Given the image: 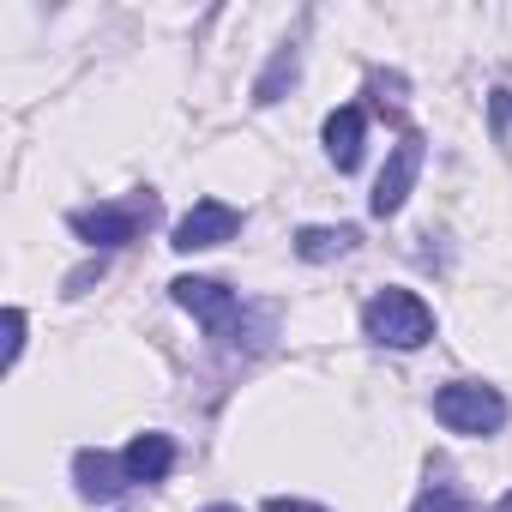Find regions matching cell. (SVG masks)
I'll return each instance as SVG.
<instances>
[{
  "label": "cell",
  "mask_w": 512,
  "mask_h": 512,
  "mask_svg": "<svg viewBox=\"0 0 512 512\" xmlns=\"http://www.w3.org/2000/svg\"><path fill=\"white\" fill-rule=\"evenodd\" d=\"M296 79H302V49H278L272 67L260 73V85H253V103H278Z\"/></svg>",
  "instance_id": "11"
},
{
  "label": "cell",
  "mask_w": 512,
  "mask_h": 512,
  "mask_svg": "<svg viewBox=\"0 0 512 512\" xmlns=\"http://www.w3.org/2000/svg\"><path fill=\"white\" fill-rule=\"evenodd\" d=\"M73 476H79V494H91V500H115L133 476H127V464H115L109 452H79L73 458Z\"/></svg>",
  "instance_id": "7"
},
{
  "label": "cell",
  "mask_w": 512,
  "mask_h": 512,
  "mask_svg": "<svg viewBox=\"0 0 512 512\" xmlns=\"http://www.w3.org/2000/svg\"><path fill=\"white\" fill-rule=\"evenodd\" d=\"M362 127H368L362 109H338V115L326 121V151H332V163H338L344 175L362 163Z\"/></svg>",
  "instance_id": "9"
},
{
  "label": "cell",
  "mask_w": 512,
  "mask_h": 512,
  "mask_svg": "<svg viewBox=\"0 0 512 512\" xmlns=\"http://www.w3.org/2000/svg\"><path fill=\"white\" fill-rule=\"evenodd\" d=\"M362 326L374 344H392V350H422L434 338V314L422 308V296L410 290H380L368 308H362Z\"/></svg>",
  "instance_id": "1"
},
{
  "label": "cell",
  "mask_w": 512,
  "mask_h": 512,
  "mask_svg": "<svg viewBox=\"0 0 512 512\" xmlns=\"http://www.w3.org/2000/svg\"><path fill=\"white\" fill-rule=\"evenodd\" d=\"M416 512H464V506H458V494H452V488H428V494L416 500Z\"/></svg>",
  "instance_id": "16"
},
{
  "label": "cell",
  "mask_w": 512,
  "mask_h": 512,
  "mask_svg": "<svg viewBox=\"0 0 512 512\" xmlns=\"http://www.w3.org/2000/svg\"><path fill=\"white\" fill-rule=\"evenodd\" d=\"M266 512H326V506H308V500H290V494H272Z\"/></svg>",
  "instance_id": "17"
},
{
  "label": "cell",
  "mask_w": 512,
  "mask_h": 512,
  "mask_svg": "<svg viewBox=\"0 0 512 512\" xmlns=\"http://www.w3.org/2000/svg\"><path fill=\"white\" fill-rule=\"evenodd\" d=\"M374 109L380 121H404V73H374Z\"/></svg>",
  "instance_id": "12"
},
{
  "label": "cell",
  "mask_w": 512,
  "mask_h": 512,
  "mask_svg": "<svg viewBox=\"0 0 512 512\" xmlns=\"http://www.w3.org/2000/svg\"><path fill=\"white\" fill-rule=\"evenodd\" d=\"M416 169H422V133H404V139L392 145V157H386L374 193H368V211H374V217H398L404 199H410V187H416Z\"/></svg>",
  "instance_id": "5"
},
{
  "label": "cell",
  "mask_w": 512,
  "mask_h": 512,
  "mask_svg": "<svg viewBox=\"0 0 512 512\" xmlns=\"http://www.w3.org/2000/svg\"><path fill=\"white\" fill-rule=\"evenodd\" d=\"M488 512H512V494H500V500H494V506H488Z\"/></svg>",
  "instance_id": "18"
},
{
  "label": "cell",
  "mask_w": 512,
  "mask_h": 512,
  "mask_svg": "<svg viewBox=\"0 0 512 512\" xmlns=\"http://www.w3.org/2000/svg\"><path fill=\"white\" fill-rule=\"evenodd\" d=\"M0 326H7V350H0V362H19V350H25V314L19 308H7V320H0Z\"/></svg>",
  "instance_id": "14"
},
{
  "label": "cell",
  "mask_w": 512,
  "mask_h": 512,
  "mask_svg": "<svg viewBox=\"0 0 512 512\" xmlns=\"http://www.w3.org/2000/svg\"><path fill=\"white\" fill-rule=\"evenodd\" d=\"M205 512H241V506H205Z\"/></svg>",
  "instance_id": "19"
},
{
  "label": "cell",
  "mask_w": 512,
  "mask_h": 512,
  "mask_svg": "<svg viewBox=\"0 0 512 512\" xmlns=\"http://www.w3.org/2000/svg\"><path fill=\"white\" fill-rule=\"evenodd\" d=\"M103 272H109V266H103V260H85V266H79V272H67V284H61V290H67V296H85V290H91V284H103Z\"/></svg>",
  "instance_id": "15"
},
{
  "label": "cell",
  "mask_w": 512,
  "mask_h": 512,
  "mask_svg": "<svg viewBox=\"0 0 512 512\" xmlns=\"http://www.w3.org/2000/svg\"><path fill=\"white\" fill-rule=\"evenodd\" d=\"M241 229V211L235 205H223V199H199L181 223H175V241L169 247H181V253H199V247H217V241H229Z\"/></svg>",
  "instance_id": "6"
},
{
  "label": "cell",
  "mask_w": 512,
  "mask_h": 512,
  "mask_svg": "<svg viewBox=\"0 0 512 512\" xmlns=\"http://www.w3.org/2000/svg\"><path fill=\"white\" fill-rule=\"evenodd\" d=\"M151 217H157V193H133L127 205H85V211H73V229L91 247H127Z\"/></svg>",
  "instance_id": "2"
},
{
  "label": "cell",
  "mask_w": 512,
  "mask_h": 512,
  "mask_svg": "<svg viewBox=\"0 0 512 512\" xmlns=\"http://www.w3.org/2000/svg\"><path fill=\"white\" fill-rule=\"evenodd\" d=\"M169 290H175V302H181L187 314L205 320V332H211L217 344H241V320H247V314H241V302H235L223 284H211V278H175Z\"/></svg>",
  "instance_id": "4"
},
{
  "label": "cell",
  "mask_w": 512,
  "mask_h": 512,
  "mask_svg": "<svg viewBox=\"0 0 512 512\" xmlns=\"http://www.w3.org/2000/svg\"><path fill=\"white\" fill-rule=\"evenodd\" d=\"M488 121H494V139H512V91H488Z\"/></svg>",
  "instance_id": "13"
},
{
  "label": "cell",
  "mask_w": 512,
  "mask_h": 512,
  "mask_svg": "<svg viewBox=\"0 0 512 512\" xmlns=\"http://www.w3.org/2000/svg\"><path fill=\"white\" fill-rule=\"evenodd\" d=\"M434 416L452 428V434H494L506 422V398L494 386H440L434 392Z\"/></svg>",
  "instance_id": "3"
},
{
  "label": "cell",
  "mask_w": 512,
  "mask_h": 512,
  "mask_svg": "<svg viewBox=\"0 0 512 512\" xmlns=\"http://www.w3.org/2000/svg\"><path fill=\"white\" fill-rule=\"evenodd\" d=\"M356 241H362V235H356L350 223H338V229H302V235H296V253H302L308 266H326V260H344Z\"/></svg>",
  "instance_id": "10"
},
{
  "label": "cell",
  "mask_w": 512,
  "mask_h": 512,
  "mask_svg": "<svg viewBox=\"0 0 512 512\" xmlns=\"http://www.w3.org/2000/svg\"><path fill=\"white\" fill-rule=\"evenodd\" d=\"M121 464H127L133 482H163V476L175 470V446H169V434H139V440L121 452Z\"/></svg>",
  "instance_id": "8"
}]
</instances>
